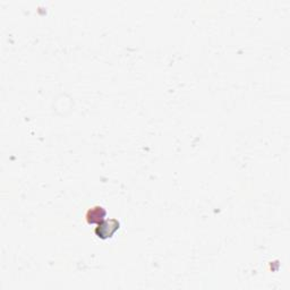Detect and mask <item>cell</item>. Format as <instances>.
<instances>
[{
    "mask_svg": "<svg viewBox=\"0 0 290 290\" xmlns=\"http://www.w3.org/2000/svg\"><path fill=\"white\" fill-rule=\"evenodd\" d=\"M119 228V222L116 220V219H111L109 221L102 220L99 222L98 227L95 228V233H97L98 237H100L102 239H107L109 237L114 235L116 230H118Z\"/></svg>",
    "mask_w": 290,
    "mask_h": 290,
    "instance_id": "cell-1",
    "label": "cell"
},
{
    "mask_svg": "<svg viewBox=\"0 0 290 290\" xmlns=\"http://www.w3.org/2000/svg\"><path fill=\"white\" fill-rule=\"evenodd\" d=\"M105 214H107V211H105L104 207H95L87 211V214H86L87 222L88 224H94V222H98L99 224V222L104 220Z\"/></svg>",
    "mask_w": 290,
    "mask_h": 290,
    "instance_id": "cell-2",
    "label": "cell"
}]
</instances>
